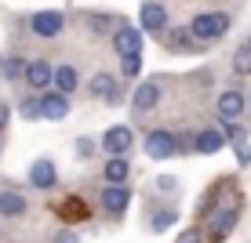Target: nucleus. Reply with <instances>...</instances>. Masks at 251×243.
I'll return each instance as SVG.
<instances>
[{"instance_id": "9", "label": "nucleus", "mask_w": 251, "mask_h": 243, "mask_svg": "<svg viewBox=\"0 0 251 243\" xmlns=\"http://www.w3.org/2000/svg\"><path fill=\"white\" fill-rule=\"evenodd\" d=\"M244 106H248V98L240 91H222L219 94V116H226V120H237L244 112Z\"/></svg>"}, {"instance_id": "19", "label": "nucleus", "mask_w": 251, "mask_h": 243, "mask_svg": "<svg viewBox=\"0 0 251 243\" xmlns=\"http://www.w3.org/2000/svg\"><path fill=\"white\" fill-rule=\"evenodd\" d=\"M127 175H131V163L120 160V156H113V160L106 163V181H124Z\"/></svg>"}, {"instance_id": "29", "label": "nucleus", "mask_w": 251, "mask_h": 243, "mask_svg": "<svg viewBox=\"0 0 251 243\" xmlns=\"http://www.w3.org/2000/svg\"><path fill=\"white\" fill-rule=\"evenodd\" d=\"M7 116H11V109L4 106V102H0V131H4V124H7Z\"/></svg>"}, {"instance_id": "24", "label": "nucleus", "mask_w": 251, "mask_h": 243, "mask_svg": "<svg viewBox=\"0 0 251 243\" xmlns=\"http://www.w3.org/2000/svg\"><path fill=\"white\" fill-rule=\"evenodd\" d=\"M4 69H7V80H19V76H25V69H29V66H25L22 58H11Z\"/></svg>"}, {"instance_id": "14", "label": "nucleus", "mask_w": 251, "mask_h": 243, "mask_svg": "<svg viewBox=\"0 0 251 243\" xmlns=\"http://www.w3.org/2000/svg\"><path fill=\"white\" fill-rule=\"evenodd\" d=\"M226 142H229L226 127H219V131H201L197 134V153H219Z\"/></svg>"}, {"instance_id": "10", "label": "nucleus", "mask_w": 251, "mask_h": 243, "mask_svg": "<svg viewBox=\"0 0 251 243\" xmlns=\"http://www.w3.org/2000/svg\"><path fill=\"white\" fill-rule=\"evenodd\" d=\"M25 84L29 88H48V84H55V69H51L48 62H29V69H25Z\"/></svg>"}, {"instance_id": "27", "label": "nucleus", "mask_w": 251, "mask_h": 243, "mask_svg": "<svg viewBox=\"0 0 251 243\" xmlns=\"http://www.w3.org/2000/svg\"><path fill=\"white\" fill-rule=\"evenodd\" d=\"M109 22H113L109 15H99V19H91V25H95V29H109Z\"/></svg>"}, {"instance_id": "22", "label": "nucleus", "mask_w": 251, "mask_h": 243, "mask_svg": "<svg viewBox=\"0 0 251 243\" xmlns=\"http://www.w3.org/2000/svg\"><path fill=\"white\" fill-rule=\"evenodd\" d=\"M19 112L25 120H33V116H44V109H40V98H25L22 106H19Z\"/></svg>"}, {"instance_id": "5", "label": "nucleus", "mask_w": 251, "mask_h": 243, "mask_svg": "<svg viewBox=\"0 0 251 243\" xmlns=\"http://www.w3.org/2000/svg\"><path fill=\"white\" fill-rule=\"evenodd\" d=\"M29 25H33L37 37H58V33H62V15L58 11H37L29 19Z\"/></svg>"}, {"instance_id": "26", "label": "nucleus", "mask_w": 251, "mask_h": 243, "mask_svg": "<svg viewBox=\"0 0 251 243\" xmlns=\"http://www.w3.org/2000/svg\"><path fill=\"white\" fill-rule=\"evenodd\" d=\"M178 243H201V232L189 229V232H182V236H178Z\"/></svg>"}, {"instance_id": "12", "label": "nucleus", "mask_w": 251, "mask_h": 243, "mask_svg": "<svg viewBox=\"0 0 251 243\" xmlns=\"http://www.w3.org/2000/svg\"><path fill=\"white\" fill-rule=\"evenodd\" d=\"M131 102H135V109L150 112V109H153V106L160 102V84H157V80H146L142 88L135 91V98H131Z\"/></svg>"}, {"instance_id": "25", "label": "nucleus", "mask_w": 251, "mask_h": 243, "mask_svg": "<svg viewBox=\"0 0 251 243\" xmlns=\"http://www.w3.org/2000/svg\"><path fill=\"white\" fill-rule=\"evenodd\" d=\"M171 221H175V214H171V211H164V214H157V218H153V229H157V232H164Z\"/></svg>"}, {"instance_id": "4", "label": "nucleus", "mask_w": 251, "mask_h": 243, "mask_svg": "<svg viewBox=\"0 0 251 243\" xmlns=\"http://www.w3.org/2000/svg\"><path fill=\"white\" fill-rule=\"evenodd\" d=\"M127 203H131V189H124L120 181H109V185L102 189V207H106L109 214H120Z\"/></svg>"}, {"instance_id": "11", "label": "nucleus", "mask_w": 251, "mask_h": 243, "mask_svg": "<svg viewBox=\"0 0 251 243\" xmlns=\"http://www.w3.org/2000/svg\"><path fill=\"white\" fill-rule=\"evenodd\" d=\"M233 221H237V207H226V211H219V214L211 218V229H207V232H211V240H215V243L226 240L229 229H233Z\"/></svg>"}, {"instance_id": "2", "label": "nucleus", "mask_w": 251, "mask_h": 243, "mask_svg": "<svg viewBox=\"0 0 251 243\" xmlns=\"http://www.w3.org/2000/svg\"><path fill=\"white\" fill-rule=\"evenodd\" d=\"M113 47H117L120 58L142 55V29H135V25H120V29L113 33Z\"/></svg>"}, {"instance_id": "6", "label": "nucleus", "mask_w": 251, "mask_h": 243, "mask_svg": "<svg viewBox=\"0 0 251 243\" xmlns=\"http://www.w3.org/2000/svg\"><path fill=\"white\" fill-rule=\"evenodd\" d=\"M142 29L153 33V37H160V33L168 29V11H164V4H142Z\"/></svg>"}, {"instance_id": "21", "label": "nucleus", "mask_w": 251, "mask_h": 243, "mask_svg": "<svg viewBox=\"0 0 251 243\" xmlns=\"http://www.w3.org/2000/svg\"><path fill=\"white\" fill-rule=\"evenodd\" d=\"M120 69H124V76H138V73H142V55H127V58H120Z\"/></svg>"}, {"instance_id": "15", "label": "nucleus", "mask_w": 251, "mask_h": 243, "mask_svg": "<svg viewBox=\"0 0 251 243\" xmlns=\"http://www.w3.org/2000/svg\"><path fill=\"white\" fill-rule=\"evenodd\" d=\"M0 214H4V218H22L25 214V196L22 193H0Z\"/></svg>"}, {"instance_id": "20", "label": "nucleus", "mask_w": 251, "mask_h": 243, "mask_svg": "<svg viewBox=\"0 0 251 243\" xmlns=\"http://www.w3.org/2000/svg\"><path fill=\"white\" fill-rule=\"evenodd\" d=\"M62 214H66V221H84V218H88V211H84L80 199H66V203H62Z\"/></svg>"}, {"instance_id": "18", "label": "nucleus", "mask_w": 251, "mask_h": 243, "mask_svg": "<svg viewBox=\"0 0 251 243\" xmlns=\"http://www.w3.org/2000/svg\"><path fill=\"white\" fill-rule=\"evenodd\" d=\"M233 73H237V76H248L251 73V37L233 51Z\"/></svg>"}, {"instance_id": "17", "label": "nucleus", "mask_w": 251, "mask_h": 243, "mask_svg": "<svg viewBox=\"0 0 251 243\" xmlns=\"http://www.w3.org/2000/svg\"><path fill=\"white\" fill-rule=\"evenodd\" d=\"M76 84H80V76H76V69H73V66H58V69H55V88H58V91L73 94V91H76Z\"/></svg>"}, {"instance_id": "28", "label": "nucleus", "mask_w": 251, "mask_h": 243, "mask_svg": "<svg viewBox=\"0 0 251 243\" xmlns=\"http://www.w3.org/2000/svg\"><path fill=\"white\" fill-rule=\"evenodd\" d=\"M237 160H240V163H251V145H240V149H237Z\"/></svg>"}, {"instance_id": "3", "label": "nucleus", "mask_w": 251, "mask_h": 243, "mask_svg": "<svg viewBox=\"0 0 251 243\" xmlns=\"http://www.w3.org/2000/svg\"><path fill=\"white\" fill-rule=\"evenodd\" d=\"M175 134L171 131H150V138H146V153H150V160H168L171 153H175Z\"/></svg>"}, {"instance_id": "8", "label": "nucleus", "mask_w": 251, "mask_h": 243, "mask_svg": "<svg viewBox=\"0 0 251 243\" xmlns=\"http://www.w3.org/2000/svg\"><path fill=\"white\" fill-rule=\"evenodd\" d=\"M102 145H106V153H113V156L127 153L131 149V127H109V131L102 134Z\"/></svg>"}, {"instance_id": "7", "label": "nucleus", "mask_w": 251, "mask_h": 243, "mask_svg": "<svg viewBox=\"0 0 251 243\" xmlns=\"http://www.w3.org/2000/svg\"><path fill=\"white\" fill-rule=\"evenodd\" d=\"M40 109H44V120H66V112H69L66 91H48L40 98Z\"/></svg>"}, {"instance_id": "23", "label": "nucleus", "mask_w": 251, "mask_h": 243, "mask_svg": "<svg viewBox=\"0 0 251 243\" xmlns=\"http://www.w3.org/2000/svg\"><path fill=\"white\" fill-rule=\"evenodd\" d=\"M189 37H193V29H175V33H171V47H175V51H182L186 44H189Z\"/></svg>"}, {"instance_id": "13", "label": "nucleus", "mask_w": 251, "mask_h": 243, "mask_svg": "<svg viewBox=\"0 0 251 243\" xmlns=\"http://www.w3.org/2000/svg\"><path fill=\"white\" fill-rule=\"evenodd\" d=\"M55 163H51V160H37V163H33V167H29V181H33V185H37V189H51V185H55Z\"/></svg>"}, {"instance_id": "30", "label": "nucleus", "mask_w": 251, "mask_h": 243, "mask_svg": "<svg viewBox=\"0 0 251 243\" xmlns=\"http://www.w3.org/2000/svg\"><path fill=\"white\" fill-rule=\"evenodd\" d=\"M55 243H76V236H73V232H58Z\"/></svg>"}, {"instance_id": "16", "label": "nucleus", "mask_w": 251, "mask_h": 243, "mask_svg": "<svg viewBox=\"0 0 251 243\" xmlns=\"http://www.w3.org/2000/svg\"><path fill=\"white\" fill-rule=\"evenodd\" d=\"M91 94L95 98H106V102H117V80L109 73H99L91 80Z\"/></svg>"}, {"instance_id": "1", "label": "nucleus", "mask_w": 251, "mask_h": 243, "mask_svg": "<svg viewBox=\"0 0 251 243\" xmlns=\"http://www.w3.org/2000/svg\"><path fill=\"white\" fill-rule=\"evenodd\" d=\"M193 37L197 40H219L222 33L229 29V15H222V11H204V15H197L193 19Z\"/></svg>"}]
</instances>
